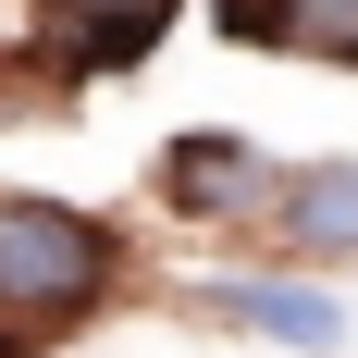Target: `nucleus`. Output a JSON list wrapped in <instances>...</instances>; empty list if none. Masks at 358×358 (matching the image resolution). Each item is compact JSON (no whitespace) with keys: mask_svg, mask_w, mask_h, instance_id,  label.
<instances>
[{"mask_svg":"<svg viewBox=\"0 0 358 358\" xmlns=\"http://www.w3.org/2000/svg\"><path fill=\"white\" fill-rule=\"evenodd\" d=\"M111 272V235L62 198H0V309L13 322H74Z\"/></svg>","mask_w":358,"mask_h":358,"instance_id":"1","label":"nucleus"},{"mask_svg":"<svg viewBox=\"0 0 358 358\" xmlns=\"http://www.w3.org/2000/svg\"><path fill=\"white\" fill-rule=\"evenodd\" d=\"M161 185H173V210H198V222L272 210V161H259L248 136H185L173 161H161Z\"/></svg>","mask_w":358,"mask_h":358,"instance_id":"2","label":"nucleus"},{"mask_svg":"<svg viewBox=\"0 0 358 358\" xmlns=\"http://www.w3.org/2000/svg\"><path fill=\"white\" fill-rule=\"evenodd\" d=\"M161 25H173V0H50V13H37L50 62H87V74L136 62V50H148Z\"/></svg>","mask_w":358,"mask_h":358,"instance_id":"3","label":"nucleus"},{"mask_svg":"<svg viewBox=\"0 0 358 358\" xmlns=\"http://www.w3.org/2000/svg\"><path fill=\"white\" fill-rule=\"evenodd\" d=\"M210 309H222V322H248V334H272V346H309V358L346 346V309L309 296V285H210Z\"/></svg>","mask_w":358,"mask_h":358,"instance_id":"4","label":"nucleus"},{"mask_svg":"<svg viewBox=\"0 0 358 358\" xmlns=\"http://www.w3.org/2000/svg\"><path fill=\"white\" fill-rule=\"evenodd\" d=\"M272 210L309 259H358V161H322V173H285L272 185Z\"/></svg>","mask_w":358,"mask_h":358,"instance_id":"5","label":"nucleus"},{"mask_svg":"<svg viewBox=\"0 0 358 358\" xmlns=\"http://www.w3.org/2000/svg\"><path fill=\"white\" fill-rule=\"evenodd\" d=\"M285 50H309V62H358V0H285Z\"/></svg>","mask_w":358,"mask_h":358,"instance_id":"6","label":"nucleus"},{"mask_svg":"<svg viewBox=\"0 0 358 358\" xmlns=\"http://www.w3.org/2000/svg\"><path fill=\"white\" fill-rule=\"evenodd\" d=\"M222 37H248V50H285V0H210Z\"/></svg>","mask_w":358,"mask_h":358,"instance_id":"7","label":"nucleus"}]
</instances>
